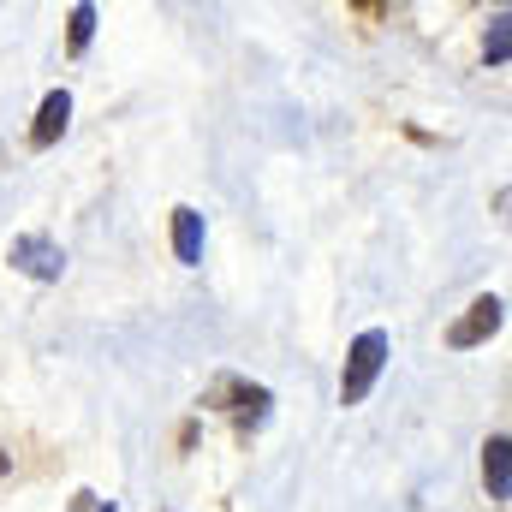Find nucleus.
I'll return each instance as SVG.
<instances>
[{
	"instance_id": "nucleus-1",
	"label": "nucleus",
	"mask_w": 512,
	"mask_h": 512,
	"mask_svg": "<svg viewBox=\"0 0 512 512\" xmlns=\"http://www.w3.org/2000/svg\"><path fill=\"white\" fill-rule=\"evenodd\" d=\"M387 364V334L382 328H364L358 340H352V352H346V376H340V405H364L370 399V387L382 376Z\"/></svg>"
},
{
	"instance_id": "nucleus-2",
	"label": "nucleus",
	"mask_w": 512,
	"mask_h": 512,
	"mask_svg": "<svg viewBox=\"0 0 512 512\" xmlns=\"http://www.w3.org/2000/svg\"><path fill=\"white\" fill-rule=\"evenodd\" d=\"M501 322H507V304H501L495 292H483V298L447 328V346H453V352H471V346H483L489 334H501Z\"/></svg>"
},
{
	"instance_id": "nucleus-3",
	"label": "nucleus",
	"mask_w": 512,
	"mask_h": 512,
	"mask_svg": "<svg viewBox=\"0 0 512 512\" xmlns=\"http://www.w3.org/2000/svg\"><path fill=\"white\" fill-rule=\"evenodd\" d=\"M6 262H12L18 274H30V280H60V268H66L60 245H54V239H42V233H18V239H12V251H6Z\"/></svg>"
},
{
	"instance_id": "nucleus-4",
	"label": "nucleus",
	"mask_w": 512,
	"mask_h": 512,
	"mask_svg": "<svg viewBox=\"0 0 512 512\" xmlns=\"http://www.w3.org/2000/svg\"><path fill=\"white\" fill-rule=\"evenodd\" d=\"M66 120H72V96L66 90H48L42 108H36V126H30V149H54L66 137Z\"/></svg>"
},
{
	"instance_id": "nucleus-5",
	"label": "nucleus",
	"mask_w": 512,
	"mask_h": 512,
	"mask_svg": "<svg viewBox=\"0 0 512 512\" xmlns=\"http://www.w3.org/2000/svg\"><path fill=\"white\" fill-rule=\"evenodd\" d=\"M173 251H179L185 268H197V262H203V215H197V209H185V203L173 209Z\"/></svg>"
},
{
	"instance_id": "nucleus-6",
	"label": "nucleus",
	"mask_w": 512,
	"mask_h": 512,
	"mask_svg": "<svg viewBox=\"0 0 512 512\" xmlns=\"http://www.w3.org/2000/svg\"><path fill=\"white\" fill-rule=\"evenodd\" d=\"M483 477H489V495H495V501H507V489H512V447H507V435H489V447H483Z\"/></svg>"
},
{
	"instance_id": "nucleus-7",
	"label": "nucleus",
	"mask_w": 512,
	"mask_h": 512,
	"mask_svg": "<svg viewBox=\"0 0 512 512\" xmlns=\"http://www.w3.org/2000/svg\"><path fill=\"white\" fill-rule=\"evenodd\" d=\"M227 393L239 399L233 411H239V417H251V423H262V417H268V405H274V399H268V387H245V382H227Z\"/></svg>"
},
{
	"instance_id": "nucleus-8",
	"label": "nucleus",
	"mask_w": 512,
	"mask_h": 512,
	"mask_svg": "<svg viewBox=\"0 0 512 512\" xmlns=\"http://www.w3.org/2000/svg\"><path fill=\"white\" fill-rule=\"evenodd\" d=\"M90 36H96V6H72V18H66V48L84 54Z\"/></svg>"
},
{
	"instance_id": "nucleus-9",
	"label": "nucleus",
	"mask_w": 512,
	"mask_h": 512,
	"mask_svg": "<svg viewBox=\"0 0 512 512\" xmlns=\"http://www.w3.org/2000/svg\"><path fill=\"white\" fill-rule=\"evenodd\" d=\"M512 18L507 12H495V24H489V42H483V48H489V60H495V66H501V60H507V48H512V30H507Z\"/></svg>"
},
{
	"instance_id": "nucleus-10",
	"label": "nucleus",
	"mask_w": 512,
	"mask_h": 512,
	"mask_svg": "<svg viewBox=\"0 0 512 512\" xmlns=\"http://www.w3.org/2000/svg\"><path fill=\"white\" fill-rule=\"evenodd\" d=\"M6 471H12V453H0V477H6Z\"/></svg>"
},
{
	"instance_id": "nucleus-11",
	"label": "nucleus",
	"mask_w": 512,
	"mask_h": 512,
	"mask_svg": "<svg viewBox=\"0 0 512 512\" xmlns=\"http://www.w3.org/2000/svg\"><path fill=\"white\" fill-rule=\"evenodd\" d=\"M96 512H114V507H96Z\"/></svg>"
}]
</instances>
